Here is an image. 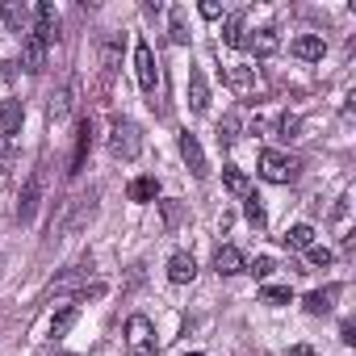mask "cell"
I'll use <instances>...</instances> for the list:
<instances>
[{"label": "cell", "instance_id": "1", "mask_svg": "<svg viewBox=\"0 0 356 356\" xmlns=\"http://www.w3.org/2000/svg\"><path fill=\"white\" fill-rule=\"evenodd\" d=\"M143 151V130L130 122V118H109V155L113 159H138Z\"/></svg>", "mask_w": 356, "mask_h": 356}, {"label": "cell", "instance_id": "2", "mask_svg": "<svg viewBox=\"0 0 356 356\" xmlns=\"http://www.w3.org/2000/svg\"><path fill=\"white\" fill-rule=\"evenodd\" d=\"M126 352L130 356H155V327H151L147 314L126 318Z\"/></svg>", "mask_w": 356, "mask_h": 356}, {"label": "cell", "instance_id": "3", "mask_svg": "<svg viewBox=\"0 0 356 356\" xmlns=\"http://www.w3.org/2000/svg\"><path fill=\"white\" fill-rule=\"evenodd\" d=\"M260 176L273 185H289V181H298V159H289L281 151H260Z\"/></svg>", "mask_w": 356, "mask_h": 356}, {"label": "cell", "instance_id": "4", "mask_svg": "<svg viewBox=\"0 0 356 356\" xmlns=\"http://www.w3.org/2000/svg\"><path fill=\"white\" fill-rule=\"evenodd\" d=\"M134 76H138V88H143L147 97H155V80H159V72H155V51H151L147 42L134 47Z\"/></svg>", "mask_w": 356, "mask_h": 356}, {"label": "cell", "instance_id": "5", "mask_svg": "<svg viewBox=\"0 0 356 356\" xmlns=\"http://www.w3.org/2000/svg\"><path fill=\"white\" fill-rule=\"evenodd\" d=\"M92 118H80V126H76V147H72V176H80L84 172V163H88V155H92Z\"/></svg>", "mask_w": 356, "mask_h": 356}, {"label": "cell", "instance_id": "6", "mask_svg": "<svg viewBox=\"0 0 356 356\" xmlns=\"http://www.w3.org/2000/svg\"><path fill=\"white\" fill-rule=\"evenodd\" d=\"M181 155H185V163H189V172L197 176V181H206V151H202V143H197V134H189V130H181Z\"/></svg>", "mask_w": 356, "mask_h": 356}, {"label": "cell", "instance_id": "7", "mask_svg": "<svg viewBox=\"0 0 356 356\" xmlns=\"http://www.w3.org/2000/svg\"><path fill=\"white\" fill-rule=\"evenodd\" d=\"M289 55L302 59V63H314V59L327 55V42H323V34H298V38L289 42Z\"/></svg>", "mask_w": 356, "mask_h": 356}, {"label": "cell", "instance_id": "8", "mask_svg": "<svg viewBox=\"0 0 356 356\" xmlns=\"http://www.w3.org/2000/svg\"><path fill=\"white\" fill-rule=\"evenodd\" d=\"M88 268H92V264H76V268H67L63 277H55V281H51V298H67V293H80V285L88 281ZM72 302H76V298H72Z\"/></svg>", "mask_w": 356, "mask_h": 356}, {"label": "cell", "instance_id": "9", "mask_svg": "<svg viewBox=\"0 0 356 356\" xmlns=\"http://www.w3.org/2000/svg\"><path fill=\"white\" fill-rule=\"evenodd\" d=\"M34 13H38V22H34V30H30V34H34L38 42H47V47H51V42H55V34H59V13H55V5H38Z\"/></svg>", "mask_w": 356, "mask_h": 356}, {"label": "cell", "instance_id": "10", "mask_svg": "<svg viewBox=\"0 0 356 356\" xmlns=\"http://www.w3.org/2000/svg\"><path fill=\"white\" fill-rule=\"evenodd\" d=\"M243 268H248V260H243L239 248L222 243V248L214 252V273H218V277H235V273H243Z\"/></svg>", "mask_w": 356, "mask_h": 356}, {"label": "cell", "instance_id": "11", "mask_svg": "<svg viewBox=\"0 0 356 356\" xmlns=\"http://www.w3.org/2000/svg\"><path fill=\"white\" fill-rule=\"evenodd\" d=\"M197 277V260L189 256V252H176L172 260H168V281L172 285H189Z\"/></svg>", "mask_w": 356, "mask_h": 356}, {"label": "cell", "instance_id": "12", "mask_svg": "<svg viewBox=\"0 0 356 356\" xmlns=\"http://www.w3.org/2000/svg\"><path fill=\"white\" fill-rule=\"evenodd\" d=\"M38 197H42V172H34L30 181H26V189H22V206H17V218H22V222H30V218H34Z\"/></svg>", "mask_w": 356, "mask_h": 356}, {"label": "cell", "instance_id": "13", "mask_svg": "<svg viewBox=\"0 0 356 356\" xmlns=\"http://www.w3.org/2000/svg\"><path fill=\"white\" fill-rule=\"evenodd\" d=\"M22 67H26L30 76H38V72L47 67V42H38L34 34H26V47H22Z\"/></svg>", "mask_w": 356, "mask_h": 356}, {"label": "cell", "instance_id": "14", "mask_svg": "<svg viewBox=\"0 0 356 356\" xmlns=\"http://www.w3.org/2000/svg\"><path fill=\"white\" fill-rule=\"evenodd\" d=\"M227 84H231V92L252 97V92H256V67H243V63L227 67Z\"/></svg>", "mask_w": 356, "mask_h": 356}, {"label": "cell", "instance_id": "15", "mask_svg": "<svg viewBox=\"0 0 356 356\" xmlns=\"http://www.w3.org/2000/svg\"><path fill=\"white\" fill-rule=\"evenodd\" d=\"M343 293V285H327V289H314V293H306V310L310 314H331V306H335V298Z\"/></svg>", "mask_w": 356, "mask_h": 356}, {"label": "cell", "instance_id": "16", "mask_svg": "<svg viewBox=\"0 0 356 356\" xmlns=\"http://www.w3.org/2000/svg\"><path fill=\"white\" fill-rule=\"evenodd\" d=\"M243 47H248L252 55H277L281 38H277V30H256V34H248V38H243Z\"/></svg>", "mask_w": 356, "mask_h": 356}, {"label": "cell", "instance_id": "17", "mask_svg": "<svg viewBox=\"0 0 356 356\" xmlns=\"http://www.w3.org/2000/svg\"><path fill=\"white\" fill-rule=\"evenodd\" d=\"M189 109L193 113H206L210 109V88H206L202 72H189Z\"/></svg>", "mask_w": 356, "mask_h": 356}, {"label": "cell", "instance_id": "18", "mask_svg": "<svg viewBox=\"0 0 356 356\" xmlns=\"http://www.w3.org/2000/svg\"><path fill=\"white\" fill-rule=\"evenodd\" d=\"M97 214V193H88V197H76V210H72V218L63 222V231H80L88 218Z\"/></svg>", "mask_w": 356, "mask_h": 356}, {"label": "cell", "instance_id": "19", "mask_svg": "<svg viewBox=\"0 0 356 356\" xmlns=\"http://www.w3.org/2000/svg\"><path fill=\"white\" fill-rule=\"evenodd\" d=\"M126 197L130 202H155L159 197V181H155V176H138V181H130V189H126Z\"/></svg>", "mask_w": 356, "mask_h": 356}, {"label": "cell", "instance_id": "20", "mask_svg": "<svg viewBox=\"0 0 356 356\" xmlns=\"http://www.w3.org/2000/svg\"><path fill=\"white\" fill-rule=\"evenodd\" d=\"M281 243L289 248V252H306V248H314V227H289L285 235H281Z\"/></svg>", "mask_w": 356, "mask_h": 356}, {"label": "cell", "instance_id": "21", "mask_svg": "<svg viewBox=\"0 0 356 356\" xmlns=\"http://www.w3.org/2000/svg\"><path fill=\"white\" fill-rule=\"evenodd\" d=\"M118 59H122V38H118V34H109V38L101 42V72H105V76H113V72H118Z\"/></svg>", "mask_w": 356, "mask_h": 356}, {"label": "cell", "instance_id": "22", "mask_svg": "<svg viewBox=\"0 0 356 356\" xmlns=\"http://www.w3.org/2000/svg\"><path fill=\"white\" fill-rule=\"evenodd\" d=\"M222 185H227L235 197H248V193H252V189H248V172H243V168H235V163H227V168H222Z\"/></svg>", "mask_w": 356, "mask_h": 356}, {"label": "cell", "instance_id": "23", "mask_svg": "<svg viewBox=\"0 0 356 356\" xmlns=\"http://www.w3.org/2000/svg\"><path fill=\"white\" fill-rule=\"evenodd\" d=\"M76 314H80V306H76V302H67V306H63V310H59V314L51 318V339H63V335L72 331Z\"/></svg>", "mask_w": 356, "mask_h": 356}, {"label": "cell", "instance_id": "24", "mask_svg": "<svg viewBox=\"0 0 356 356\" xmlns=\"http://www.w3.org/2000/svg\"><path fill=\"white\" fill-rule=\"evenodd\" d=\"M22 118H26V109H22V101H9L5 109H0V134H13V130L22 126Z\"/></svg>", "mask_w": 356, "mask_h": 356}, {"label": "cell", "instance_id": "25", "mask_svg": "<svg viewBox=\"0 0 356 356\" xmlns=\"http://www.w3.org/2000/svg\"><path fill=\"white\" fill-rule=\"evenodd\" d=\"M243 214H248V222H252L256 231H264V227H268V214H264V206H260V197H256V193H248V197H243Z\"/></svg>", "mask_w": 356, "mask_h": 356}, {"label": "cell", "instance_id": "26", "mask_svg": "<svg viewBox=\"0 0 356 356\" xmlns=\"http://www.w3.org/2000/svg\"><path fill=\"white\" fill-rule=\"evenodd\" d=\"M0 17H5V26H9L13 34H30V30H26V9H22V5H0Z\"/></svg>", "mask_w": 356, "mask_h": 356}, {"label": "cell", "instance_id": "27", "mask_svg": "<svg viewBox=\"0 0 356 356\" xmlns=\"http://www.w3.org/2000/svg\"><path fill=\"white\" fill-rule=\"evenodd\" d=\"M243 38H248V34H243V17L231 13L227 26H222V42H227V47H243Z\"/></svg>", "mask_w": 356, "mask_h": 356}, {"label": "cell", "instance_id": "28", "mask_svg": "<svg viewBox=\"0 0 356 356\" xmlns=\"http://www.w3.org/2000/svg\"><path fill=\"white\" fill-rule=\"evenodd\" d=\"M260 298H264L268 306H285V302H293L289 285H264V289H260Z\"/></svg>", "mask_w": 356, "mask_h": 356}, {"label": "cell", "instance_id": "29", "mask_svg": "<svg viewBox=\"0 0 356 356\" xmlns=\"http://www.w3.org/2000/svg\"><path fill=\"white\" fill-rule=\"evenodd\" d=\"M235 138H239V118H235V113H227V118L218 122V143H227V147H231Z\"/></svg>", "mask_w": 356, "mask_h": 356}, {"label": "cell", "instance_id": "30", "mask_svg": "<svg viewBox=\"0 0 356 356\" xmlns=\"http://www.w3.org/2000/svg\"><path fill=\"white\" fill-rule=\"evenodd\" d=\"M67 109H72V88H63V92L51 101V118L59 122V118H67Z\"/></svg>", "mask_w": 356, "mask_h": 356}, {"label": "cell", "instance_id": "31", "mask_svg": "<svg viewBox=\"0 0 356 356\" xmlns=\"http://www.w3.org/2000/svg\"><path fill=\"white\" fill-rule=\"evenodd\" d=\"M243 273H252V277H256V281H264V277H268V273H273V260H268V256H256V260H252V264H248V268H243Z\"/></svg>", "mask_w": 356, "mask_h": 356}, {"label": "cell", "instance_id": "32", "mask_svg": "<svg viewBox=\"0 0 356 356\" xmlns=\"http://www.w3.org/2000/svg\"><path fill=\"white\" fill-rule=\"evenodd\" d=\"M172 42H181V47L189 42V30H185V17H181V9L172 13Z\"/></svg>", "mask_w": 356, "mask_h": 356}, {"label": "cell", "instance_id": "33", "mask_svg": "<svg viewBox=\"0 0 356 356\" xmlns=\"http://www.w3.org/2000/svg\"><path fill=\"white\" fill-rule=\"evenodd\" d=\"M306 260H310V268H327L331 264V252L327 248H306Z\"/></svg>", "mask_w": 356, "mask_h": 356}, {"label": "cell", "instance_id": "34", "mask_svg": "<svg viewBox=\"0 0 356 356\" xmlns=\"http://www.w3.org/2000/svg\"><path fill=\"white\" fill-rule=\"evenodd\" d=\"M163 222H168V227L181 222V206H176V202H163Z\"/></svg>", "mask_w": 356, "mask_h": 356}, {"label": "cell", "instance_id": "35", "mask_svg": "<svg viewBox=\"0 0 356 356\" xmlns=\"http://www.w3.org/2000/svg\"><path fill=\"white\" fill-rule=\"evenodd\" d=\"M202 17H210V22H218V17H222V5H214V0H206V5H202Z\"/></svg>", "mask_w": 356, "mask_h": 356}, {"label": "cell", "instance_id": "36", "mask_svg": "<svg viewBox=\"0 0 356 356\" xmlns=\"http://www.w3.org/2000/svg\"><path fill=\"white\" fill-rule=\"evenodd\" d=\"M339 339H343V343H352V339H356V327H352V323H343V327H339Z\"/></svg>", "mask_w": 356, "mask_h": 356}, {"label": "cell", "instance_id": "37", "mask_svg": "<svg viewBox=\"0 0 356 356\" xmlns=\"http://www.w3.org/2000/svg\"><path fill=\"white\" fill-rule=\"evenodd\" d=\"M289 356H310V348H293V352H289Z\"/></svg>", "mask_w": 356, "mask_h": 356}, {"label": "cell", "instance_id": "38", "mask_svg": "<svg viewBox=\"0 0 356 356\" xmlns=\"http://www.w3.org/2000/svg\"><path fill=\"white\" fill-rule=\"evenodd\" d=\"M189 356H202V352H189Z\"/></svg>", "mask_w": 356, "mask_h": 356}, {"label": "cell", "instance_id": "39", "mask_svg": "<svg viewBox=\"0 0 356 356\" xmlns=\"http://www.w3.org/2000/svg\"><path fill=\"white\" fill-rule=\"evenodd\" d=\"M0 264H5V260H0Z\"/></svg>", "mask_w": 356, "mask_h": 356}]
</instances>
